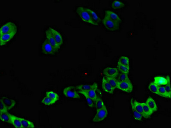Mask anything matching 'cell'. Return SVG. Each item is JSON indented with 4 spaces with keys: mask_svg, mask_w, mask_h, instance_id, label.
Returning a JSON list of instances; mask_svg holds the SVG:
<instances>
[{
    "mask_svg": "<svg viewBox=\"0 0 171 128\" xmlns=\"http://www.w3.org/2000/svg\"><path fill=\"white\" fill-rule=\"evenodd\" d=\"M103 23L104 26L109 31H117L119 27V23L104 18Z\"/></svg>",
    "mask_w": 171,
    "mask_h": 128,
    "instance_id": "5",
    "label": "cell"
},
{
    "mask_svg": "<svg viewBox=\"0 0 171 128\" xmlns=\"http://www.w3.org/2000/svg\"><path fill=\"white\" fill-rule=\"evenodd\" d=\"M164 87L165 90H166V91L167 92V94L168 98H171V92L170 84H168L166 85V86H164Z\"/></svg>",
    "mask_w": 171,
    "mask_h": 128,
    "instance_id": "37",
    "label": "cell"
},
{
    "mask_svg": "<svg viewBox=\"0 0 171 128\" xmlns=\"http://www.w3.org/2000/svg\"><path fill=\"white\" fill-rule=\"evenodd\" d=\"M17 26L13 22H9L4 24L1 28L0 35L8 34L11 32H17Z\"/></svg>",
    "mask_w": 171,
    "mask_h": 128,
    "instance_id": "2",
    "label": "cell"
},
{
    "mask_svg": "<svg viewBox=\"0 0 171 128\" xmlns=\"http://www.w3.org/2000/svg\"><path fill=\"white\" fill-rule=\"evenodd\" d=\"M97 113L93 119V121L94 123H98L104 121L108 115V111L106 106L97 111Z\"/></svg>",
    "mask_w": 171,
    "mask_h": 128,
    "instance_id": "4",
    "label": "cell"
},
{
    "mask_svg": "<svg viewBox=\"0 0 171 128\" xmlns=\"http://www.w3.org/2000/svg\"><path fill=\"white\" fill-rule=\"evenodd\" d=\"M6 105L3 103L1 100L0 102V113L1 112H5V111H8Z\"/></svg>",
    "mask_w": 171,
    "mask_h": 128,
    "instance_id": "38",
    "label": "cell"
},
{
    "mask_svg": "<svg viewBox=\"0 0 171 128\" xmlns=\"http://www.w3.org/2000/svg\"><path fill=\"white\" fill-rule=\"evenodd\" d=\"M102 87L104 91L110 94H113L115 89L109 83L105 78H103L102 80Z\"/></svg>",
    "mask_w": 171,
    "mask_h": 128,
    "instance_id": "13",
    "label": "cell"
},
{
    "mask_svg": "<svg viewBox=\"0 0 171 128\" xmlns=\"http://www.w3.org/2000/svg\"><path fill=\"white\" fill-rule=\"evenodd\" d=\"M95 107H96V111H99L100 109H102L105 107V105L104 104V102L101 98H97V100L95 102Z\"/></svg>",
    "mask_w": 171,
    "mask_h": 128,
    "instance_id": "28",
    "label": "cell"
},
{
    "mask_svg": "<svg viewBox=\"0 0 171 128\" xmlns=\"http://www.w3.org/2000/svg\"><path fill=\"white\" fill-rule=\"evenodd\" d=\"M46 96L50 98L51 99L55 101H57L59 99L58 95L56 93L53 91H48L46 92Z\"/></svg>",
    "mask_w": 171,
    "mask_h": 128,
    "instance_id": "30",
    "label": "cell"
},
{
    "mask_svg": "<svg viewBox=\"0 0 171 128\" xmlns=\"http://www.w3.org/2000/svg\"><path fill=\"white\" fill-rule=\"evenodd\" d=\"M63 93L64 94L68 97L73 99H79L80 98V96L74 87L69 86L65 88Z\"/></svg>",
    "mask_w": 171,
    "mask_h": 128,
    "instance_id": "6",
    "label": "cell"
},
{
    "mask_svg": "<svg viewBox=\"0 0 171 128\" xmlns=\"http://www.w3.org/2000/svg\"><path fill=\"white\" fill-rule=\"evenodd\" d=\"M49 30H50L52 34H53L57 43L59 46L61 47V45H62L63 44V38L61 34L53 28L50 27V28H49Z\"/></svg>",
    "mask_w": 171,
    "mask_h": 128,
    "instance_id": "11",
    "label": "cell"
},
{
    "mask_svg": "<svg viewBox=\"0 0 171 128\" xmlns=\"http://www.w3.org/2000/svg\"><path fill=\"white\" fill-rule=\"evenodd\" d=\"M111 7L114 9H119L125 7L124 4L120 1H114L111 3Z\"/></svg>",
    "mask_w": 171,
    "mask_h": 128,
    "instance_id": "25",
    "label": "cell"
},
{
    "mask_svg": "<svg viewBox=\"0 0 171 128\" xmlns=\"http://www.w3.org/2000/svg\"><path fill=\"white\" fill-rule=\"evenodd\" d=\"M11 124L15 128H22L20 118H18L14 115H12Z\"/></svg>",
    "mask_w": 171,
    "mask_h": 128,
    "instance_id": "23",
    "label": "cell"
},
{
    "mask_svg": "<svg viewBox=\"0 0 171 128\" xmlns=\"http://www.w3.org/2000/svg\"><path fill=\"white\" fill-rule=\"evenodd\" d=\"M104 74L107 77L116 78L118 74V71L117 68L108 67L104 69Z\"/></svg>",
    "mask_w": 171,
    "mask_h": 128,
    "instance_id": "10",
    "label": "cell"
},
{
    "mask_svg": "<svg viewBox=\"0 0 171 128\" xmlns=\"http://www.w3.org/2000/svg\"><path fill=\"white\" fill-rule=\"evenodd\" d=\"M118 64L129 66L130 60L128 58L125 56H122L120 58L118 61Z\"/></svg>",
    "mask_w": 171,
    "mask_h": 128,
    "instance_id": "29",
    "label": "cell"
},
{
    "mask_svg": "<svg viewBox=\"0 0 171 128\" xmlns=\"http://www.w3.org/2000/svg\"><path fill=\"white\" fill-rule=\"evenodd\" d=\"M105 18L119 23L121 22L120 18L116 13L112 11L107 10L105 12Z\"/></svg>",
    "mask_w": 171,
    "mask_h": 128,
    "instance_id": "12",
    "label": "cell"
},
{
    "mask_svg": "<svg viewBox=\"0 0 171 128\" xmlns=\"http://www.w3.org/2000/svg\"><path fill=\"white\" fill-rule=\"evenodd\" d=\"M1 100L3 102L8 110H10L11 109L13 108L16 104V102L15 100L6 97L1 98Z\"/></svg>",
    "mask_w": 171,
    "mask_h": 128,
    "instance_id": "16",
    "label": "cell"
},
{
    "mask_svg": "<svg viewBox=\"0 0 171 128\" xmlns=\"http://www.w3.org/2000/svg\"><path fill=\"white\" fill-rule=\"evenodd\" d=\"M117 68L118 71L121 73L126 74H128L130 71L129 66H125L121 64H118Z\"/></svg>",
    "mask_w": 171,
    "mask_h": 128,
    "instance_id": "27",
    "label": "cell"
},
{
    "mask_svg": "<svg viewBox=\"0 0 171 128\" xmlns=\"http://www.w3.org/2000/svg\"><path fill=\"white\" fill-rule=\"evenodd\" d=\"M130 80L129 78L128 77L127 74H123V73L119 74L118 79V81L119 82Z\"/></svg>",
    "mask_w": 171,
    "mask_h": 128,
    "instance_id": "36",
    "label": "cell"
},
{
    "mask_svg": "<svg viewBox=\"0 0 171 128\" xmlns=\"http://www.w3.org/2000/svg\"><path fill=\"white\" fill-rule=\"evenodd\" d=\"M22 128H33L35 127L34 123L26 119L20 118Z\"/></svg>",
    "mask_w": 171,
    "mask_h": 128,
    "instance_id": "24",
    "label": "cell"
},
{
    "mask_svg": "<svg viewBox=\"0 0 171 128\" xmlns=\"http://www.w3.org/2000/svg\"><path fill=\"white\" fill-rule=\"evenodd\" d=\"M148 88H149V89L150 90V91L151 92L158 95V86L155 84V83H154V82L151 83L150 84V85H149V86H148Z\"/></svg>",
    "mask_w": 171,
    "mask_h": 128,
    "instance_id": "35",
    "label": "cell"
},
{
    "mask_svg": "<svg viewBox=\"0 0 171 128\" xmlns=\"http://www.w3.org/2000/svg\"><path fill=\"white\" fill-rule=\"evenodd\" d=\"M130 104H131L132 107H133L138 112L142 115V117H144V112H143V107H142L141 102H141H138L136 100H134L132 99L130 100Z\"/></svg>",
    "mask_w": 171,
    "mask_h": 128,
    "instance_id": "14",
    "label": "cell"
},
{
    "mask_svg": "<svg viewBox=\"0 0 171 128\" xmlns=\"http://www.w3.org/2000/svg\"><path fill=\"white\" fill-rule=\"evenodd\" d=\"M158 95L165 98H168V96L164 86H158Z\"/></svg>",
    "mask_w": 171,
    "mask_h": 128,
    "instance_id": "31",
    "label": "cell"
},
{
    "mask_svg": "<svg viewBox=\"0 0 171 128\" xmlns=\"http://www.w3.org/2000/svg\"><path fill=\"white\" fill-rule=\"evenodd\" d=\"M76 88L79 91H88L92 89H97V85L96 83L92 85L81 84L77 86Z\"/></svg>",
    "mask_w": 171,
    "mask_h": 128,
    "instance_id": "18",
    "label": "cell"
},
{
    "mask_svg": "<svg viewBox=\"0 0 171 128\" xmlns=\"http://www.w3.org/2000/svg\"><path fill=\"white\" fill-rule=\"evenodd\" d=\"M148 107L153 111V112H156L158 109V105L155 100L151 97L148 98L145 102Z\"/></svg>",
    "mask_w": 171,
    "mask_h": 128,
    "instance_id": "17",
    "label": "cell"
},
{
    "mask_svg": "<svg viewBox=\"0 0 171 128\" xmlns=\"http://www.w3.org/2000/svg\"><path fill=\"white\" fill-rule=\"evenodd\" d=\"M86 8V10L88 12V13L90 14L91 19L94 21V23L96 24V25H98L100 22V18L96 12L90 9L86 8Z\"/></svg>",
    "mask_w": 171,
    "mask_h": 128,
    "instance_id": "20",
    "label": "cell"
},
{
    "mask_svg": "<svg viewBox=\"0 0 171 128\" xmlns=\"http://www.w3.org/2000/svg\"><path fill=\"white\" fill-rule=\"evenodd\" d=\"M131 108L135 120H136V121H141L142 120V115L139 112H138L133 107H131Z\"/></svg>",
    "mask_w": 171,
    "mask_h": 128,
    "instance_id": "34",
    "label": "cell"
},
{
    "mask_svg": "<svg viewBox=\"0 0 171 128\" xmlns=\"http://www.w3.org/2000/svg\"><path fill=\"white\" fill-rule=\"evenodd\" d=\"M0 118L2 121L11 124L12 115L8 113L7 111L1 112Z\"/></svg>",
    "mask_w": 171,
    "mask_h": 128,
    "instance_id": "19",
    "label": "cell"
},
{
    "mask_svg": "<svg viewBox=\"0 0 171 128\" xmlns=\"http://www.w3.org/2000/svg\"><path fill=\"white\" fill-rule=\"evenodd\" d=\"M143 107V112H144V118L147 119L149 118L154 112L148 107L145 102H141Z\"/></svg>",
    "mask_w": 171,
    "mask_h": 128,
    "instance_id": "21",
    "label": "cell"
},
{
    "mask_svg": "<svg viewBox=\"0 0 171 128\" xmlns=\"http://www.w3.org/2000/svg\"><path fill=\"white\" fill-rule=\"evenodd\" d=\"M17 32H11L8 34H4L1 35L0 39L1 46L4 45L10 41L14 37Z\"/></svg>",
    "mask_w": 171,
    "mask_h": 128,
    "instance_id": "9",
    "label": "cell"
},
{
    "mask_svg": "<svg viewBox=\"0 0 171 128\" xmlns=\"http://www.w3.org/2000/svg\"><path fill=\"white\" fill-rule=\"evenodd\" d=\"M45 34H46V36L47 37V40L48 41V42L51 44V45L54 48V49L57 51L60 48V46H59L58 45V44L57 43L55 39H54L53 34H52V33H51L50 30H49V29L46 31Z\"/></svg>",
    "mask_w": 171,
    "mask_h": 128,
    "instance_id": "8",
    "label": "cell"
},
{
    "mask_svg": "<svg viewBox=\"0 0 171 128\" xmlns=\"http://www.w3.org/2000/svg\"><path fill=\"white\" fill-rule=\"evenodd\" d=\"M154 83L158 86H165L168 84H170L168 82L167 79L165 77L158 76L154 78Z\"/></svg>",
    "mask_w": 171,
    "mask_h": 128,
    "instance_id": "15",
    "label": "cell"
},
{
    "mask_svg": "<svg viewBox=\"0 0 171 128\" xmlns=\"http://www.w3.org/2000/svg\"><path fill=\"white\" fill-rule=\"evenodd\" d=\"M78 92L79 93L81 94L82 95L85 97V98H86V101H87V105H88V106L90 107H93L94 106V102L93 101L92 99L89 97L86 94L84 93V92L82 91H79Z\"/></svg>",
    "mask_w": 171,
    "mask_h": 128,
    "instance_id": "33",
    "label": "cell"
},
{
    "mask_svg": "<svg viewBox=\"0 0 171 128\" xmlns=\"http://www.w3.org/2000/svg\"><path fill=\"white\" fill-rule=\"evenodd\" d=\"M42 50L44 54L53 55L56 52V50L51 45L47 39H46L42 45Z\"/></svg>",
    "mask_w": 171,
    "mask_h": 128,
    "instance_id": "7",
    "label": "cell"
},
{
    "mask_svg": "<svg viewBox=\"0 0 171 128\" xmlns=\"http://www.w3.org/2000/svg\"><path fill=\"white\" fill-rule=\"evenodd\" d=\"M76 12L78 14L81 19L88 24L96 25L91 19L90 14L86 10V8L83 7H78L76 10Z\"/></svg>",
    "mask_w": 171,
    "mask_h": 128,
    "instance_id": "1",
    "label": "cell"
},
{
    "mask_svg": "<svg viewBox=\"0 0 171 128\" xmlns=\"http://www.w3.org/2000/svg\"><path fill=\"white\" fill-rule=\"evenodd\" d=\"M117 89L125 92L131 93L133 90V86L130 80L118 82Z\"/></svg>",
    "mask_w": 171,
    "mask_h": 128,
    "instance_id": "3",
    "label": "cell"
},
{
    "mask_svg": "<svg viewBox=\"0 0 171 128\" xmlns=\"http://www.w3.org/2000/svg\"><path fill=\"white\" fill-rule=\"evenodd\" d=\"M56 101L51 99L50 98L46 96L42 99V103L46 105H51L55 104Z\"/></svg>",
    "mask_w": 171,
    "mask_h": 128,
    "instance_id": "32",
    "label": "cell"
},
{
    "mask_svg": "<svg viewBox=\"0 0 171 128\" xmlns=\"http://www.w3.org/2000/svg\"><path fill=\"white\" fill-rule=\"evenodd\" d=\"M96 90H97V89H92L90 90L82 91L84 92V93L86 94L89 97L91 98L93 101L94 102H95L97 100V98H98L97 93H96Z\"/></svg>",
    "mask_w": 171,
    "mask_h": 128,
    "instance_id": "22",
    "label": "cell"
},
{
    "mask_svg": "<svg viewBox=\"0 0 171 128\" xmlns=\"http://www.w3.org/2000/svg\"><path fill=\"white\" fill-rule=\"evenodd\" d=\"M106 79L114 89H117L118 81L116 78L106 77Z\"/></svg>",
    "mask_w": 171,
    "mask_h": 128,
    "instance_id": "26",
    "label": "cell"
}]
</instances>
